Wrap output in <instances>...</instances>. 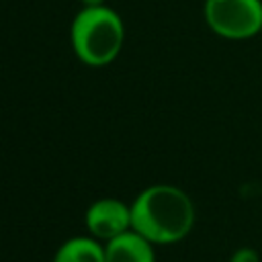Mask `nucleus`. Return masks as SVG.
Returning a JSON list of instances; mask_svg holds the SVG:
<instances>
[{
    "instance_id": "obj_1",
    "label": "nucleus",
    "mask_w": 262,
    "mask_h": 262,
    "mask_svg": "<svg viewBox=\"0 0 262 262\" xmlns=\"http://www.w3.org/2000/svg\"><path fill=\"white\" fill-rule=\"evenodd\" d=\"M192 199L174 184H151L131 203V229L154 246L182 242L194 227Z\"/></svg>"
},
{
    "instance_id": "obj_7",
    "label": "nucleus",
    "mask_w": 262,
    "mask_h": 262,
    "mask_svg": "<svg viewBox=\"0 0 262 262\" xmlns=\"http://www.w3.org/2000/svg\"><path fill=\"white\" fill-rule=\"evenodd\" d=\"M229 262H260V256H258V252H256L254 248L244 246V248H237V250L231 254Z\"/></svg>"
},
{
    "instance_id": "obj_6",
    "label": "nucleus",
    "mask_w": 262,
    "mask_h": 262,
    "mask_svg": "<svg viewBox=\"0 0 262 262\" xmlns=\"http://www.w3.org/2000/svg\"><path fill=\"white\" fill-rule=\"evenodd\" d=\"M51 262H106L104 244L92 235H74L55 250Z\"/></svg>"
},
{
    "instance_id": "obj_3",
    "label": "nucleus",
    "mask_w": 262,
    "mask_h": 262,
    "mask_svg": "<svg viewBox=\"0 0 262 262\" xmlns=\"http://www.w3.org/2000/svg\"><path fill=\"white\" fill-rule=\"evenodd\" d=\"M207 27L221 39L248 41L262 31V0H205Z\"/></svg>"
},
{
    "instance_id": "obj_4",
    "label": "nucleus",
    "mask_w": 262,
    "mask_h": 262,
    "mask_svg": "<svg viewBox=\"0 0 262 262\" xmlns=\"http://www.w3.org/2000/svg\"><path fill=\"white\" fill-rule=\"evenodd\" d=\"M88 235L106 244L131 229V205L119 199H98L84 215Z\"/></svg>"
},
{
    "instance_id": "obj_5",
    "label": "nucleus",
    "mask_w": 262,
    "mask_h": 262,
    "mask_svg": "<svg viewBox=\"0 0 262 262\" xmlns=\"http://www.w3.org/2000/svg\"><path fill=\"white\" fill-rule=\"evenodd\" d=\"M156 246L137 231L129 229L104 244L106 262H156Z\"/></svg>"
},
{
    "instance_id": "obj_8",
    "label": "nucleus",
    "mask_w": 262,
    "mask_h": 262,
    "mask_svg": "<svg viewBox=\"0 0 262 262\" xmlns=\"http://www.w3.org/2000/svg\"><path fill=\"white\" fill-rule=\"evenodd\" d=\"M82 2H84L86 6H100L102 0H82Z\"/></svg>"
},
{
    "instance_id": "obj_2",
    "label": "nucleus",
    "mask_w": 262,
    "mask_h": 262,
    "mask_svg": "<svg viewBox=\"0 0 262 262\" xmlns=\"http://www.w3.org/2000/svg\"><path fill=\"white\" fill-rule=\"evenodd\" d=\"M123 23L106 6H86L72 23V45L76 55L92 68L111 63L123 45Z\"/></svg>"
}]
</instances>
